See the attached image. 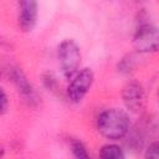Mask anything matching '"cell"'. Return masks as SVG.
<instances>
[{"label": "cell", "mask_w": 159, "mask_h": 159, "mask_svg": "<svg viewBox=\"0 0 159 159\" xmlns=\"http://www.w3.org/2000/svg\"><path fill=\"white\" fill-rule=\"evenodd\" d=\"M97 129L107 139H120L128 133L129 118L127 113L120 109H106L97 117Z\"/></svg>", "instance_id": "cell-1"}, {"label": "cell", "mask_w": 159, "mask_h": 159, "mask_svg": "<svg viewBox=\"0 0 159 159\" xmlns=\"http://www.w3.org/2000/svg\"><path fill=\"white\" fill-rule=\"evenodd\" d=\"M58 61L66 78L77 75L81 65V51L73 40H65L58 46Z\"/></svg>", "instance_id": "cell-2"}, {"label": "cell", "mask_w": 159, "mask_h": 159, "mask_svg": "<svg viewBox=\"0 0 159 159\" xmlns=\"http://www.w3.org/2000/svg\"><path fill=\"white\" fill-rule=\"evenodd\" d=\"M133 46L139 53L159 51V29L149 24L142 25L133 36Z\"/></svg>", "instance_id": "cell-3"}, {"label": "cell", "mask_w": 159, "mask_h": 159, "mask_svg": "<svg viewBox=\"0 0 159 159\" xmlns=\"http://www.w3.org/2000/svg\"><path fill=\"white\" fill-rule=\"evenodd\" d=\"M93 80H94V75L91 68H83L78 71L67 88L68 99L73 103L81 102L89 91V88L92 87Z\"/></svg>", "instance_id": "cell-4"}, {"label": "cell", "mask_w": 159, "mask_h": 159, "mask_svg": "<svg viewBox=\"0 0 159 159\" xmlns=\"http://www.w3.org/2000/svg\"><path fill=\"white\" fill-rule=\"evenodd\" d=\"M9 77L11 78V82L14 83V86L16 87L17 92L20 93V96L24 98L25 102H27L30 106H34L37 103V99H39L37 94H36L32 84L27 80L26 75L24 73V71L20 67L11 66L9 70Z\"/></svg>", "instance_id": "cell-5"}, {"label": "cell", "mask_w": 159, "mask_h": 159, "mask_svg": "<svg viewBox=\"0 0 159 159\" xmlns=\"http://www.w3.org/2000/svg\"><path fill=\"white\" fill-rule=\"evenodd\" d=\"M122 98H123V103L127 107L128 111L137 113L142 109L143 103H144V91L143 87L135 82H128L122 91Z\"/></svg>", "instance_id": "cell-6"}, {"label": "cell", "mask_w": 159, "mask_h": 159, "mask_svg": "<svg viewBox=\"0 0 159 159\" xmlns=\"http://www.w3.org/2000/svg\"><path fill=\"white\" fill-rule=\"evenodd\" d=\"M17 20L22 31H31L37 20V2L34 0L20 1Z\"/></svg>", "instance_id": "cell-7"}, {"label": "cell", "mask_w": 159, "mask_h": 159, "mask_svg": "<svg viewBox=\"0 0 159 159\" xmlns=\"http://www.w3.org/2000/svg\"><path fill=\"white\" fill-rule=\"evenodd\" d=\"M99 159H125V155L119 145L104 144L99 149Z\"/></svg>", "instance_id": "cell-8"}, {"label": "cell", "mask_w": 159, "mask_h": 159, "mask_svg": "<svg viewBox=\"0 0 159 159\" xmlns=\"http://www.w3.org/2000/svg\"><path fill=\"white\" fill-rule=\"evenodd\" d=\"M71 149H72L73 157L76 159H92L91 155L88 154L84 144L81 140H73L71 143Z\"/></svg>", "instance_id": "cell-9"}, {"label": "cell", "mask_w": 159, "mask_h": 159, "mask_svg": "<svg viewBox=\"0 0 159 159\" xmlns=\"http://www.w3.org/2000/svg\"><path fill=\"white\" fill-rule=\"evenodd\" d=\"M134 56L133 55H125L118 63V71L120 73H129L134 66Z\"/></svg>", "instance_id": "cell-10"}, {"label": "cell", "mask_w": 159, "mask_h": 159, "mask_svg": "<svg viewBox=\"0 0 159 159\" xmlns=\"http://www.w3.org/2000/svg\"><path fill=\"white\" fill-rule=\"evenodd\" d=\"M144 159H159V142H153L145 150Z\"/></svg>", "instance_id": "cell-11"}, {"label": "cell", "mask_w": 159, "mask_h": 159, "mask_svg": "<svg viewBox=\"0 0 159 159\" xmlns=\"http://www.w3.org/2000/svg\"><path fill=\"white\" fill-rule=\"evenodd\" d=\"M6 111H7V96H6L5 91L1 89V111H0L1 116L5 114Z\"/></svg>", "instance_id": "cell-12"}, {"label": "cell", "mask_w": 159, "mask_h": 159, "mask_svg": "<svg viewBox=\"0 0 159 159\" xmlns=\"http://www.w3.org/2000/svg\"><path fill=\"white\" fill-rule=\"evenodd\" d=\"M158 97H159V92H158Z\"/></svg>", "instance_id": "cell-13"}]
</instances>
